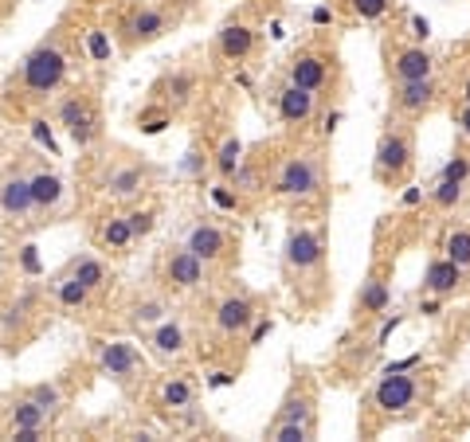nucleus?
Here are the masks:
<instances>
[{"label":"nucleus","instance_id":"5","mask_svg":"<svg viewBox=\"0 0 470 442\" xmlns=\"http://www.w3.org/2000/svg\"><path fill=\"white\" fill-rule=\"evenodd\" d=\"M94 365L102 376H110L114 384H134L145 372V360L130 341H94Z\"/></svg>","mask_w":470,"mask_h":442},{"label":"nucleus","instance_id":"51","mask_svg":"<svg viewBox=\"0 0 470 442\" xmlns=\"http://www.w3.org/2000/svg\"><path fill=\"white\" fill-rule=\"evenodd\" d=\"M424 313H427V317H435V313H439V301H435V298L424 301Z\"/></svg>","mask_w":470,"mask_h":442},{"label":"nucleus","instance_id":"6","mask_svg":"<svg viewBox=\"0 0 470 442\" xmlns=\"http://www.w3.org/2000/svg\"><path fill=\"white\" fill-rule=\"evenodd\" d=\"M28 184H32V223H44L47 215L59 212V204H63V196H67V184H63V176L44 161L28 165Z\"/></svg>","mask_w":470,"mask_h":442},{"label":"nucleus","instance_id":"2","mask_svg":"<svg viewBox=\"0 0 470 442\" xmlns=\"http://www.w3.org/2000/svg\"><path fill=\"white\" fill-rule=\"evenodd\" d=\"M44 309V293L32 282H16L0 298V345L8 352H20L36 337V317Z\"/></svg>","mask_w":470,"mask_h":442},{"label":"nucleus","instance_id":"24","mask_svg":"<svg viewBox=\"0 0 470 442\" xmlns=\"http://www.w3.org/2000/svg\"><path fill=\"white\" fill-rule=\"evenodd\" d=\"M20 391H24V396L32 399V404L44 411L47 419H52V423H55L59 415H63L67 391H63V384H59V380H39V384H28V388H20Z\"/></svg>","mask_w":470,"mask_h":442},{"label":"nucleus","instance_id":"40","mask_svg":"<svg viewBox=\"0 0 470 442\" xmlns=\"http://www.w3.org/2000/svg\"><path fill=\"white\" fill-rule=\"evenodd\" d=\"M212 200H215V208H223V212H235V208H239V192H231L228 184H215V189H212Z\"/></svg>","mask_w":470,"mask_h":442},{"label":"nucleus","instance_id":"25","mask_svg":"<svg viewBox=\"0 0 470 442\" xmlns=\"http://www.w3.org/2000/svg\"><path fill=\"white\" fill-rule=\"evenodd\" d=\"M463 286V267H455L450 259H435L424 274V290L435 293V298H447V293H455Z\"/></svg>","mask_w":470,"mask_h":442},{"label":"nucleus","instance_id":"8","mask_svg":"<svg viewBox=\"0 0 470 442\" xmlns=\"http://www.w3.org/2000/svg\"><path fill=\"white\" fill-rule=\"evenodd\" d=\"M16 430H52V419H47L20 388L8 391L4 404H0V438L16 435Z\"/></svg>","mask_w":470,"mask_h":442},{"label":"nucleus","instance_id":"12","mask_svg":"<svg viewBox=\"0 0 470 442\" xmlns=\"http://www.w3.org/2000/svg\"><path fill=\"white\" fill-rule=\"evenodd\" d=\"M165 32H169V16H165L161 8H150V4L130 12V20L122 24L126 47H145V44H153V39H161Z\"/></svg>","mask_w":470,"mask_h":442},{"label":"nucleus","instance_id":"18","mask_svg":"<svg viewBox=\"0 0 470 442\" xmlns=\"http://www.w3.org/2000/svg\"><path fill=\"white\" fill-rule=\"evenodd\" d=\"M94 243L102 251H110V254H126L137 239H134L130 220H126V215H102V220H98V228H94Z\"/></svg>","mask_w":470,"mask_h":442},{"label":"nucleus","instance_id":"34","mask_svg":"<svg viewBox=\"0 0 470 442\" xmlns=\"http://www.w3.org/2000/svg\"><path fill=\"white\" fill-rule=\"evenodd\" d=\"M443 259H450L455 267H470V231H450L447 235V243H443Z\"/></svg>","mask_w":470,"mask_h":442},{"label":"nucleus","instance_id":"15","mask_svg":"<svg viewBox=\"0 0 470 442\" xmlns=\"http://www.w3.org/2000/svg\"><path fill=\"white\" fill-rule=\"evenodd\" d=\"M411 165V141L404 133H385L377 145V176H400Z\"/></svg>","mask_w":470,"mask_h":442},{"label":"nucleus","instance_id":"50","mask_svg":"<svg viewBox=\"0 0 470 442\" xmlns=\"http://www.w3.org/2000/svg\"><path fill=\"white\" fill-rule=\"evenodd\" d=\"M337 122H341V114H329V117H326V125H321V130H326V133H333V125H337Z\"/></svg>","mask_w":470,"mask_h":442},{"label":"nucleus","instance_id":"35","mask_svg":"<svg viewBox=\"0 0 470 442\" xmlns=\"http://www.w3.org/2000/svg\"><path fill=\"white\" fill-rule=\"evenodd\" d=\"M169 117H173V110H165L161 102H150L142 114H137V130L142 133H161L165 125H169Z\"/></svg>","mask_w":470,"mask_h":442},{"label":"nucleus","instance_id":"46","mask_svg":"<svg viewBox=\"0 0 470 442\" xmlns=\"http://www.w3.org/2000/svg\"><path fill=\"white\" fill-rule=\"evenodd\" d=\"M267 333H271V321H259V325H255V333H251V345H259Z\"/></svg>","mask_w":470,"mask_h":442},{"label":"nucleus","instance_id":"49","mask_svg":"<svg viewBox=\"0 0 470 442\" xmlns=\"http://www.w3.org/2000/svg\"><path fill=\"white\" fill-rule=\"evenodd\" d=\"M416 204H419V189H408L404 192V208H416Z\"/></svg>","mask_w":470,"mask_h":442},{"label":"nucleus","instance_id":"20","mask_svg":"<svg viewBox=\"0 0 470 442\" xmlns=\"http://www.w3.org/2000/svg\"><path fill=\"white\" fill-rule=\"evenodd\" d=\"M63 274L78 278L91 293H98L102 286H110V282H114V278H110V267H106V262L98 259V254H75V259L63 267Z\"/></svg>","mask_w":470,"mask_h":442},{"label":"nucleus","instance_id":"27","mask_svg":"<svg viewBox=\"0 0 470 442\" xmlns=\"http://www.w3.org/2000/svg\"><path fill=\"white\" fill-rule=\"evenodd\" d=\"M215 47H220V55H223V59L239 63V59H247V55H251V47H255V32H251L247 24H228V28H220V36H215Z\"/></svg>","mask_w":470,"mask_h":442},{"label":"nucleus","instance_id":"3","mask_svg":"<svg viewBox=\"0 0 470 442\" xmlns=\"http://www.w3.org/2000/svg\"><path fill=\"white\" fill-rule=\"evenodd\" d=\"M32 228V184L28 165L20 157H8L0 165V231H28Z\"/></svg>","mask_w":470,"mask_h":442},{"label":"nucleus","instance_id":"19","mask_svg":"<svg viewBox=\"0 0 470 442\" xmlns=\"http://www.w3.org/2000/svg\"><path fill=\"white\" fill-rule=\"evenodd\" d=\"M251 321H255V306L247 298H235L231 293V298H223L220 306H215V329H220L223 337H239Z\"/></svg>","mask_w":470,"mask_h":442},{"label":"nucleus","instance_id":"45","mask_svg":"<svg viewBox=\"0 0 470 442\" xmlns=\"http://www.w3.org/2000/svg\"><path fill=\"white\" fill-rule=\"evenodd\" d=\"M458 130H463V137H470V106L463 102V110H458Z\"/></svg>","mask_w":470,"mask_h":442},{"label":"nucleus","instance_id":"16","mask_svg":"<svg viewBox=\"0 0 470 442\" xmlns=\"http://www.w3.org/2000/svg\"><path fill=\"white\" fill-rule=\"evenodd\" d=\"M192 94H196V78L189 71H173L153 86V102H161L165 110H184L192 102Z\"/></svg>","mask_w":470,"mask_h":442},{"label":"nucleus","instance_id":"13","mask_svg":"<svg viewBox=\"0 0 470 442\" xmlns=\"http://www.w3.org/2000/svg\"><path fill=\"white\" fill-rule=\"evenodd\" d=\"M321 254H326V243H321L318 231L294 228L287 235V262H290L294 270H313L321 262Z\"/></svg>","mask_w":470,"mask_h":442},{"label":"nucleus","instance_id":"52","mask_svg":"<svg viewBox=\"0 0 470 442\" xmlns=\"http://www.w3.org/2000/svg\"><path fill=\"white\" fill-rule=\"evenodd\" d=\"M463 102L470 106V78H466V86H463Z\"/></svg>","mask_w":470,"mask_h":442},{"label":"nucleus","instance_id":"39","mask_svg":"<svg viewBox=\"0 0 470 442\" xmlns=\"http://www.w3.org/2000/svg\"><path fill=\"white\" fill-rule=\"evenodd\" d=\"M349 8L361 20H377V16H385L388 8H392V0H349Z\"/></svg>","mask_w":470,"mask_h":442},{"label":"nucleus","instance_id":"9","mask_svg":"<svg viewBox=\"0 0 470 442\" xmlns=\"http://www.w3.org/2000/svg\"><path fill=\"white\" fill-rule=\"evenodd\" d=\"M204 267H208V262H200L189 247H176L161 259V282L173 293H189L196 286H204Z\"/></svg>","mask_w":470,"mask_h":442},{"label":"nucleus","instance_id":"22","mask_svg":"<svg viewBox=\"0 0 470 442\" xmlns=\"http://www.w3.org/2000/svg\"><path fill=\"white\" fill-rule=\"evenodd\" d=\"M431 71H435V59H431L424 47H408V52H400L392 59L396 83H419V78H431Z\"/></svg>","mask_w":470,"mask_h":442},{"label":"nucleus","instance_id":"43","mask_svg":"<svg viewBox=\"0 0 470 442\" xmlns=\"http://www.w3.org/2000/svg\"><path fill=\"white\" fill-rule=\"evenodd\" d=\"M411 36H416V39H427L431 36V24H427L424 16H411Z\"/></svg>","mask_w":470,"mask_h":442},{"label":"nucleus","instance_id":"38","mask_svg":"<svg viewBox=\"0 0 470 442\" xmlns=\"http://www.w3.org/2000/svg\"><path fill=\"white\" fill-rule=\"evenodd\" d=\"M310 435H313V430L302 427V423H274L267 438H274V442H306Z\"/></svg>","mask_w":470,"mask_h":442},{"label":"nucleus","instance_id":"21","mask_svg":"<svg viewBox=\"0 0 470 442\" xmlns=\"http://www.w3.org/2000/svg\"><path fill=\"white\" fill-rule=\"evenodd\" d=\"M184 345H189V337H184V325L176 317H165L150 325V349L157 357H181Z\"/></svg>","mask_w":470,"mask_h":442},{"label":"nucleus","instance_id":"29","mask_svg":"<svg viewBox=\"0 0 470 442\" xmlns=\"http://www.w3.org/2000/svg\"><path fill=\"white\" fill-rule=\"evenodd\" d=\"M169 317V301L157 298V293H145V298H134L130 309H126V321H130L134 329H150L157 321Z\"/></svg>","mask_w":470,"mask_h":442},{"label":"nucleus","instance_id":"33","mask_svg":"<svg viewBox=\"0 0 470 442\" xmlns=\"http://www.w3.org/2000/svg\"><path fill=\"white\" fill-rule=\"evenodd\" d=\"M239 165H243V145H239V137H228V141L220 145V153H215V173L231 181V173L239 169Z\"/></svg>","mask_w":470,"mask_h":442},{"label":"nucleus","instance_id":"26","mask_svg":"<svg viewBox=\"0 0 470 442\" xmlns=\"http://www.w3.org/2000/svg\"><path fill=\"white\" fill-rule=\"evenodd\" d=\"M310 114H313V91H302V86H294V83L282 86V94H279V117L282 122L302 125Z\"/></svg>","mask_w":470,"mask_h":442},{"label":"nucleus","instance_id":"17","mask_svg":"<svg viewBox=\"0 0 470 442\" xmlns=\"http://www.w3.org/2000/svg\"><path fill=\"white\" fill-rule=\"evenodd\" d=\"M329 75H333V67L326 55H298L290 63V83L302 86V91H313V94L329 83Z\"/></svg>","mask_w":470,"mask_h":442},{"label":"nucleus","instance_id":"47","mask_svg":"<svg viewBox=\"0 0 470 442\" xmlns=\"http://www.w3.org/2000/svg\"><path fill=\"white\" fill-rule=\"evenodd\" d=\"M313 24H333V12L329 8H313Z\"/></svg>","mask_w":470,"mask_h":442},{"label":"nucleus","instance_id":"44","mask_svg":"<svg viewBox=\"0 0 470 442\" xmlns=\"http://www.w3.org/2000/svg\"><path fill=\"white\" fill-rule=\"evenodd\" d=\"M400 321H404V317H400V313H396V317H388V321H385V325H380V337H377V341H380V345H385V341L392 337V333H396V329H400Z\"/></svg>","mask_w":470,"mask_h":442},{"label":"nucleus","instance_id":"48","mask_svg":"<svg viewBox=\"0 0 470 442\" xmlns=\"http://www.w3.org/2000/svg\"><path fill=\"white\" fill-rule=\"evenodd\" d=\"M231 372H215V376H212V388H223V384H231Z\"/></svg>","mask_w":470,"mask_h":442},{"label":"nucleus","instance_id":"4","mask_svg":"<svg viewBox=\"0 0 470 442\" xmlns=\"http://www.w3.org/2000/svg\"><path fill=\"white\" fill-rule=\"evenodd\" d=\"M55 122L63 125L67 137H71L78 149H91L98 141V133H102V114H98L94 98L86 91H78V86L55 102Z\"/></svg>","mask_w":470,"mask_h":442},{"label":"nucleus","instance_id":"32","mask_svg":"<svg viewBox=\"0 0 470 442\" xmlns=\"http://www.w3.org/2000/svg\"><path fill=\"white\" fill-rule=\"evenodd\" d=\"M388 309V282L369 278L361 290V313H385Z\"/></svg>","mask_w":470,"mask_h":442},{"label":"nucleus","instance_id":"28","mask_svg":"<svg viewBox=\"0 0 470 442\" xmlns=\"http://www.w3.org/2000/svg\"><path fill=\"white\" fill-rule=\"evenodd\" d=\"M435 102V83L419 78V83H396V106L404 114H424Z\"/></svg>","mask_w":470,"mask_h":442},{"label":"nucleus","instance_id":"42","mask_svg":"<svg viewBox=\"0 0 470 442\" xmlns=\"http://www.w3.org/2000/svg\"><path fill=\"white\" fill-rule=\"evenodd\" d=\"M91 52H94L98 59L110 55V44H106V36H102V32H91Z\"/></svg>","mask_w":470,"mask_h":442},{"label":"nucleus","instance_id":"30","mask_svg":"<svg viewBox=\"0 0 470 442\" xmlns=\"http://www.w3.org/2000/svg\"><path fill=\"white\" fill-rule=\"evenodd\" d=\"M192 384L184 376H165L161 380V388H157V399H161V407H169V411H189L192 407Z\"/></svg>","mask_w":470,"mask_h":442},{"label":"nucleus","instance_id":"14","mask_svg":"<svg viewBox=\"0 0 470 442\" xmlns=\"http://www.w3.org/2000/svg\"><path fill=\"white\" fill-rule=\"evenodd\" d=\"M184 247H189L200 262H215V259H223L228 254V235H223L215 223H192L189 235H184Z\"/></svg>","mask_w":470,"mask_h":442},{"label":"nucleus","instance_id":"31","mask_svg":"<svg viewBox=\"0 0 470 442\" xmlns=\"http://www.w3.org/2000/svg\"><path fill=\"white\" fill-rule=\"evenodd\" d=\"M279 423H302V427H310L313 430V396H290L287 399V407L279 411Z\"/></svg>","mask_w":470,"mask_h":442},{"label":"nucleus","instance_id":"11","mask_svg":"<svg viewBox=\"0 0 470 442\" xmlns=\"http://www.w3.org/2000/svg\"><path fill=\"white\" fill-rule=\"evenodd\" d=\"M419 396V380L408 376V372H385L380 376L377 391H372V399H377L380 411H388V415H400V411H408L416 404Z\"/></svg>","mask_w":470,"mask_h":442},{"label":"nucleus","instance_id":"10","mask_svg":"<svg viewBox=\"0 0 470 442\" xmlns=\"http://www.w3.org/2000/svg\"><path fill=\"white\" fill-rule=\"evenodd\" d=\"M150 181V169L137 161H114L106 165V173L98 176V189H102L110 200H137Z\"/></svg>","mask_w":470,"mask_h":442},{"label":"nucleus","instance_id":"41","mask_svg":"<svg viewBox=\"0 0 470 442\" xmlns=\"http://www.w3.org/2000/svg\"><path fill=\"white\" fill-rule=\"evenodd\" d=\"M443 176H447V181H458V184H466V181H470V157H455V161H447Z\"/></svg>","mask_w":470,"mask_h":442},{"label":"nucleus","instance_id":"1","mask_svg":"<svg viewBox=\"0 0 470 442\" xmlns=\"http://www.w3.org/2000/svg\"><path fill=\"white\" fill-rule=\"evenodd\" d=\"M67 71H71V55H67L59 32H52L20 59V67L12 71V78H8V86H4V98L8 102H20V106L47 102L52 94L63 91Z\"/></svg>","mask_w":470,"mask_h":442},{"label":"nucleus","instance_id":"36","mask_svg":"<svg viewBox=\"0 0 470 442\" xmlns=\"http://www.w3.org/2000/svg\"><path fill=\"white\" fill-rule=\"evenodd\" d=\"M122 215L130 220L134 239H150V235L157 231V212L153 208H130V212H122Z\"/></svg>","mask_w":470,"mask_h":442},{"label":"nucleus","instance_id":"37","mask_svg":"<svg viewBox=\"0 0 470 442\" xmlns=\"http://www.w3.org/2000/svg\"><path fill=\"white\" fill-rule=\"evenodd\" d=\"M463 189H466V184H458V181H447V176H443V181L435 184V192H431V200H435L439 208H455V204L463 200Z\"/></svg>","mask_w":470,"mask_h":442},{"label":"nucleus","instance_id":"7","mask_svg":"<svg viewBox=\"0 0 470 442\" xmlns=\"http://www.w3.org/2000/svg\"><path fill=\"white\" fill-rule=\"evenodd\" d=\"M318 184H321V169H318V157L313 153L290 157L279 169V176H274V192L290 196V200H306V196L318 192Z\"/></svg>","mask_w":470,"mask_h":442},{"label":"nucleus","instance_id":"23","mask_svg":"<svg viewBox=\"0 0 470 442\" xmlns=\"http://www.w3.org/2000/svg\"><path fill=\"white\" fill-rule=\"evenodd\" d=\"M52 298H55V306H59V309L78 313V309H86V306H91V298H94V293L86 290L78 278H71V274H63V270H59L55 278H52Z\"/></svg>","mask_w":470,"mask_h":442}]
</instances>
